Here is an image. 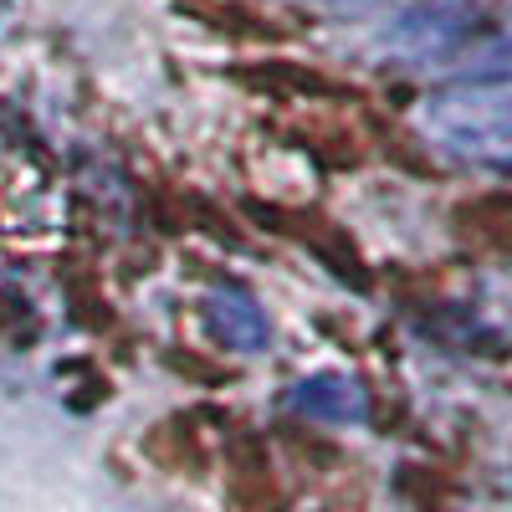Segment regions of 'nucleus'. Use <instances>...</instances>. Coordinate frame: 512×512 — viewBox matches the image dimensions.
<instances>
[{
  "label": "nucleus",
  "mask_w": 512,
  "mask_h": 512,
  "mask_svg": "<svg viewBox=\"0 0 512 512\" xmlns=\"http://www.w3.org/2000/svg\"><path fill=\"white\" fill-rule=\"evenodd\" d=\"M420 123L461 159H512V77L446 88L425 103Z\"/></svg>",
  "instance_id": "nucleus-1"
},
{
  "label": "nucleus",
  "mask_w": 512,
  "mask_h": 512,
  "mask_svg": "<svg viewBox=\"0 0 512 512\" xmlns=\"http://www.w3.org/2000/svg\"><path fill=\"white\" fill-rule=\"evenodd\" d=\"M472 26H477V11L466 0H431V6H415L395 21L390 47L405 57H441L456 41L472 36Z\"/></svg>",
  "instance_id": "nucleus-2"
},
{
  "label": "nucleus",
  "mask_w": 512,
  "mask_h": 512,
  "mask_svg": "<svg viewBox=\"0 0 512 512\" xmlns=\"http://www.w3.org/2000/svg\"><path fill=\"white\" fill-rule=\"evenodd\" d=\"M205 318H210V333H216L226 349H236V354H256V349H267V338H272L267 313L256 308V297L241 292V287H216L210 292L205 297Z\"/></svg>",
  "instance_id": "nucleus-3"
},
{
  "label": "nucleus",
  "mask_w": 512,
  "mask_h": 512,
  "mask_svg": "<svg viewBox=\"0 0 512 512\" xmlns=\"http://www.w3.org/2000/svg\"><path fill=\"white\" fill-rule=\"evenodd\" d=\"M292 405L318 420H364V390L349 374H313L292 390Z\"/></svg>",
  "instance_id": "nucleus-4"
},
{
  "label": "nucleus",
  "mask_w": 512,
  "mask_h": 512,
  "mask_svg": "<svg viewBox=\"0 0 512 512\" xmlns=\"http://www.w3.org/2000/svg\"><path fill=\"white\" fill-rule=\"evenodd\" d=\"M323 6H338V11H349V6H364V0H323Z\"/></svg>",
  "instance_id": "nucleus-5"
}]
</instances>
